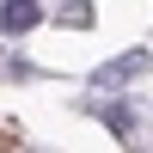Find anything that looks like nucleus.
Returning <instances> with one entry per match:
<instances>
[{"label": "nucleus", "mask_w": 153, "mask_h": 153, "mask_svg": "<svg viewBox=\"0 0 153 153\" xmlns=\"http://www.w3.org/2000/svg\"><path fill=\"white\" fill-rule=\"evenodd\" d=\"M129 74H141V55H123V61H110V68H98V86H117V80H129Z\"/></svg>", "instance_id": "2"}, {"label": "nucleus", "mask_w": 153, "mask_h": 153, "mask_svg": "<svg viewBox=\"0 0 153 153\" xmlns=\"http://www.w3.org/2000/svg\"><path fill=\"white\" fill-rule=\"evenodd\" d=\"M104 123H110L117 135H129V129H135V110H129V104H104Z\"/></svg>", "instance_id": "3"}, {"label": "nucleus", "mask_w": 153, "mask_h": 153, "mask_svg": "<svg viewBox=\"0 0 153 153\" xmlns=\"http://www.w3.org/2000/svg\"><path fill=\"white\" fill-rule=\"evenodd\" d=\"M61 25H92V6H86V0H74V6H61Z\"/></svg>", "instance_id": "4"}, {"label": "nucleus", "mask_w": 153, "mask_h": 153, "mask_svg": "<svg viewBox=\"0 0 153 153\" xmlns=\"http://www.w3.org/2000/svg\"><path fill=\"white\" fill-rule=\"evenodd\" d=\"M37 19H43V6H37V0H0V31L25 37V31H31Z\"/></svg>", "instance_id": "1"}]
</instances>
